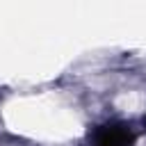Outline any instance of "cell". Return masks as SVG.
<instances>
[{
	"instance_id": "obj_1",
	"label": "cell",
	"mask_w": 146,
	"mask_h": 146,
	"mask_svg": "<svg viewBox=\"0 0 146 146\" xmlns=\"http://www.w3.org/2000/svg\"><path fill=\"white\" fill-rule=\"evenodd\" d=\"M137 135L123 121H107L94 128L91 146H135Z\"/></svg>"
}]
</instances>
